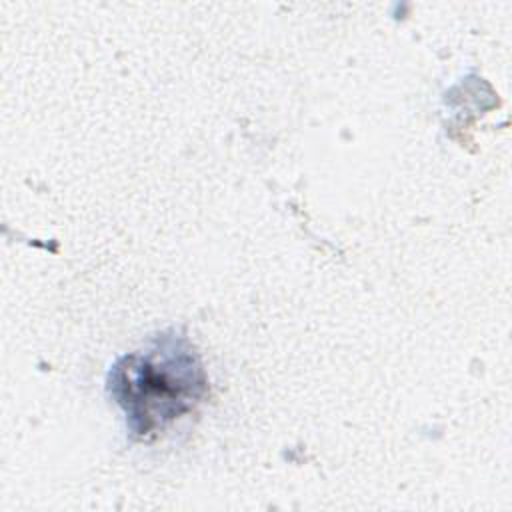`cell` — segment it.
I'll list each match as a JSON object with an SVG mask.
<instances>
[{
  "label": "cell",
  "instance_id": "cell-1",
  "mask_svg": "<svg viewBox=\"0 0 512 512\" xmlns=\"http://www.w3.org/2000/svg\"><path fill=\"white\" fill-rule=\"evenodd\" d=\"M108 390L130 434L150 440L202 402L208 378L194 344L182 334L164 332L112 366Z\"/></svg>",
  "mask_w": 512,
  "mask_h": 512
}]
</instances>
